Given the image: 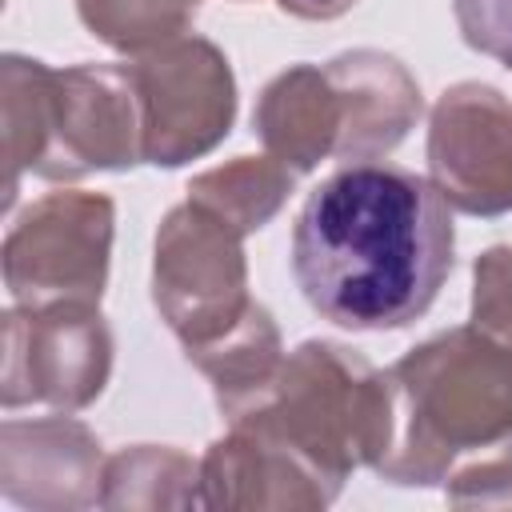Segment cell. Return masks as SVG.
Wrapping results in <instances>:
<instances>
[{
  "label": "cell",
  "mask_w": 512,
  "mask_h": 512,
  "mask_svg": "<svg viewBox=\"0 0 512 512\" xmlns=\"http://www.w3.org/2000/svg\"><path fill=\"white\" fill-rule=\"evenodd\" d=\"M340 492L260 428L228 424L200 460L204 508H328Z\"/></svg>",
  "instance_id": "cell-11"
},
{
  "label": "cell",
  "mask_w": 512,
  "mask_h": 512,
  "mask_svg": "<svg viewBox=\"0 0 512 512\" xmlns=\"http://www.w3.org/2000/svg\"><path fill=\"white\" fill-rule=\"evenodd\" d=\"M184 4H192V8H196V4H200V0H184Z\"/></svg>",
  "instance_id": "cell-23"
},
{
  "label": "cell",
  "mask_w": 512,
  "mask_h": 512,
  "mask_svg": "<svg viewBox=\"0 0 512 512\" xmlns=\"http://www.w3.org/2000/svg\"><path fill=\"white\" fill-rule=\"evenodd\" d=\"M80 24L124 56H144L188 36L196 8L184 0H76Z\"/></svg>",
  "instance_id": "cell-18"
},
{
  "label": "cell",
  "mask_w": 512,
  "mask_h": 512,
  "mask_svg": "<svg viewBox=\"0 0 512 512\" xmlns=\"http://www.w3.org/2000/svg\"><path fill=\"white\" fill-rule=\"evenodd\" d=\"M448 500L456 508H512V444L452 468Z\"/></svg>",
  "instance_id": "cell-20"
},
{
  "label": "cell",
  "mask_w": 512,
  "mask_h": 512,
  "mask_svg": "<svg viewBox=\"0 0 512 512\" xmlns=\"http://www.w3.org/2000/svg\"><path fill=\"white\" fill-rule=\"evenodd\" d=\"M104 452L88 424L64 416L4 420L0 492L16 508L76 512L100 504Z\"/></svg>",
  "instance_id": "cell-10"
},
{
  "label": "cell",
  "mask_w": 512,
  "mask_h": 512,
  "mask_svg": "<svg viewBox=\"0 0 512 512\" xmlns=\"http://www.w3.org/2000/svg\"><path fill=\"white\" fill-rule=\"evenodd\" d=\"M456 252L452 208L428 176L356 160L320 180L292 228V276L328 324L392 332L420 320Z\"/></svg>",
  "instance_id": "cell-1"
},
{
  "label": "cell",
  "mask_w": 512,
  "mask_h": 512,
  "mask_svg": "<svg viewBox=\"0 0 512 512\" xmlns=\"http://www.w3.org/2000/svg\"><path fill=\"white\" fill-rule=\"evenodd\" d=\"M52 80L44 60L8 52L0 60V128H4V208H12L20 180L36 176L52 132Z\"/></svg>",
  "instance_id": "cell-15"
},
{
  "label": "cell",
  "mask_w": 512,
  "mask_h": 512,
  "mask_svg": "<svg viewBox=\"0 0 512 512\" xmlns=\"http://www.w3.org/2000/svg\"><path fill=\"white\" fill-rule=\"evenodd\" d=\"M340 96V144L336 160H380L408 140L424 100L416 76L380 48H352L324 64Z\"/></svg>",
  "instance_id": "cell-12"
},
{
  "label": "cell",
  "mask_w": 512,
  "mask_h": 512,
  "mask_svg": "<svg viewBox=\"0 0 512 512\" xmlns=\"http://www.w3.org/2000/svg\"><path fill=\"white\" fill-rule=\"evenodd\" d=\"M292 168L276 156H236L220 168L192 176L188 200L220 216L240 236L260 232L292 196Z\"/></svg>",
  "instance_id": "cell-16"
},
{
  "label": "cell",
  "mask_w": 512,
  "mask_h": 512,
  "mask_svg": "<svg viewBox=\"0 0 512 512\" xmlns=\"http://www.w3.org/2000/svg\"><path fill=\"white\" fill-rule=\"evenodd\" d=\"M100 508H204L200 460L168 444H132L104 460Z\"/></svg>",
  "instance_id": "cell-17"
},
{
  "label": "cell",
  "mask_w": 512,
  "mask_h": 512,
  "mask_svg": "<svg viewBox=\"0 0 512 512\" xmlns=\"http://www.w3.org/2000/svg\"><path fill=\"white\" fill-rule=\"evenodd\" d=\"M428 180L464 216L512 212V100L480 80L440 92L428 116Z\"/></svg>",
  "instance_id": "cell-8"
},
{
  "label": "cell",
  "mask_w": 512,
  "mask_h": 512,
  "mask_svg": "<svg viewBox=\"0 0 512 512\" xmlns=\"http://www.w3.org/2000/svg\"><path fill=\"white\" fill-rule=\"evenodd\" d=\"M128 68L144 116V164L180 168L232 132L236 76L212 40L188 32L128 60Z\"/></svg>",
  "instance_id": "cell-6"
},
{
  "label": "cell",
  "mask_w": 512,
  "mask_h": 512,
  "mask_svg": "<svg viewBox=\"0 0 512 512\" xmlns=\"http://www.w3.org/2000/svg\"><path fill=\"white\" fill-rule=\"evenodd\" d=\"M276 4L300 20H336V16L352 12L360 0H276Z\"/></svg>",
  "instance_id": "cell-22"
},
{
  "label": "cell",
  "mask_w": 512,
  "mask_h": 512,
  "mask_svg": "<svg viewBox=\"0 0 512 512\" xmlns=\"http://www.w3.org/2000/svg\"><path fill=\"white\" fill-rule=\"evenodd\" d=\"M472 324L512 348V244H492L476 256Z\"/></svg>",
  "instance_id": "cell-19"
},
{
  "label": "cell",
  "mask_w": 512,
  "mask_h": 512,
  "mask_svg": "<svg viewBox=\"0 0 512 512\" xmlns=\"http://www.w3.org/2000/svg\"><path fill=\"white\" fill-rule=\"evenodd\" d=\"M252 128L268 156L292 172H312L320 160L336 156L340 144V96L324 68L292 64L272 76L256 100Z\"/></svg>",
  "instance_id": "cell-13"
},
{
  "label": "cell",
  "mask_w": 512,
  "mask_h": 512,
  "mask_svg": "<svg viewBox=\"0 0 512 512\" xmlns=\"http://www.w3.org/2000/svg\"><path fill=\"white\" fill-rule=\"evenodd\" d=\"M464 44L512 68V0H452Z\"/></svg>",
  "instance_id": "cell-21"
},
{
  "label": "cell",
  "mask_w": 512,
  "mask_h": 512,
  "mask_svg": "<svg viewBox=\"0 0 512 512\" xmlns=\"http://www.w3.org/2000/svg\"><path fill=\"white\" fill-rule=\"evenodd\" d=\"M116 208L104 192L56 188L4 232V288L20 308L100 304L112 260Z\"/></svg>",
  "instance_id": "cell-4"
},
{
  "label": "cell",
  "mask_w": 512,
  "mask_h": 512,
  "mask_svg": "<svg viewBox=\"0 0 512 512\" xmlns=\"http://www.w3.org/2000/svg\"><path fill=\"white\" fill-rule=\"evenodd\" d=\"M144 164V116L128 64H72L52 80V132L40 180L128 172Z\"/></svg>",
  "instance_id": "cell-9"
},
{
  "label": "cell",
  "mask_w": 512,
  "mask_h": 512,
  "mask_svg": "<svg viewBox=\"0 0 512 512\" xmlns=\"http://www.w3.org/2000/svg\"><path fill=\"white\" fill-rule=\"evenodd\" d=\"M392 440L376 476L444 484L460 456L512 444V348L476 324L448 328L388 368Z\"/></svg>",
  "instance_id": "cell-2"
},
{
  "label": "cell",
  "mask_w": 512,
  "mask_h": 512,
  "mask_svg": "<svg viewBox=\"0 0 512 512\" xmlns=\"http://www.w3.org/2000/svg\"><path fill=\"white\" fill-rule=\"evenodd\" d=\"M228 424L268 432L340 492L352 468L376 472L388 452L392 384L356 348L304 340L284 356L264 400Z\"/></svg>",
  "instance_id": "cell-3"
},
{
  "label": "cell",
  "mask_w": 512,
  "mask_h": 512,
  "mask_svg": "<svg viewBox=\"0 0 512 512\" xmlns=\"http://www.w3.org/2000/svg\"><path fill=\"white\" fill-rule=\"evenodd\" d=\"M184 356L208 376L224 420H236L248 408H256L264 400V392L272 388V380L284 364V344H280V328H276L272 312L252 300L248 312L224 336L184 348Z\"/></svg>",
  "instance_id": "cell-14"
},
{
  "label": "cell",
  "mask_w": 512,
  "mask_h": 512,
  "mask_svg": "<svg viewBox=\"0 0 512 512\" xmlns=\"http://www.w3.org/2000/svg\"><path fill=\"white\" fill-rule=\"evenodd\" d=\"M152 304L184 348L224 336L252 304L244 236L192 200L176 204L156 228Z\"/></svg>",
  "instance_id": "cell-5"
},
{
  "label": "cell",
  "mask_w": 512,
  "mask_h": 512,
  "mask_svg": "<svg viewBox=\"0 0 512 512\" xmlns=\"http://www.w3.org/2000/svg\"><path fill=\"white\" fill-rule=\"evenodd\" d=\"M112 328L100 304H48L4 312V408L44 404L56 412L88 408L112 376Z\"/></svg>",
  "instance_id": "cell-7"
}]
</instances>
